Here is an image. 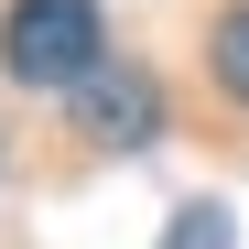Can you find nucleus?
<instances>
[{
    "label": "nucleus",
    "instance_id": "obj_1",
    "mask_svg": "<svg viewBox=\"0 0 249 249\" xmlns=\"http://www.w3.org/2000/svg\"><path fill=\"white\" fill-rule=\"evenodd\" d=\"M0 65L22 76V87H87V76L108 65V22L98 0H11L0 11Z\"/></svg>",
    "mask_w": 249,
    "mask_h": 249
},
{
    "label": "nucleus",
    "instance_id": "obj_4",
    "mask_svg": "<svg viewBox=\"0 0 249 249\" xmlns=\"http://www.w3.org/2000/svg\"><path fill=\"white\" fill-rule=\"evenodd\" d=\"M162 249H228V206H184V217L162 228Z\"/></svg>",
    "mask_w": 249,
    "mask_h": 249
},
{
    "label": "nucleus",
    "instance_id": "obj_3",
    "mask_svg": "<svg viewBox=\"0 0 249 249\" xmlns=\"http://www.w3.org/2000/svg\"><path fill=\"white\" fill-rule=\"evenodd\" d=\"M206 65H217V87L249 108V0H228V11H217V33H206Z\"/></svg>",
    "mask_w": 249,
    "mask_h": 249
},
{
    "label": "nucleus",
    "instance_id": "obj_2",
    "mask_svg": "<svg viewBox=\"0 0 249 249\" xmlns=\"http://www.w3.org/2000/svg\"><path fill=\"white\" fill-rule=\"evenodd\" d=\"M76 130H87L98 152H141L162 130V87H152L141 65H98L87 87H76Z\"/></svg>",
    "mask_w": 249,
    "mask_h": 249
}]
</instances>
